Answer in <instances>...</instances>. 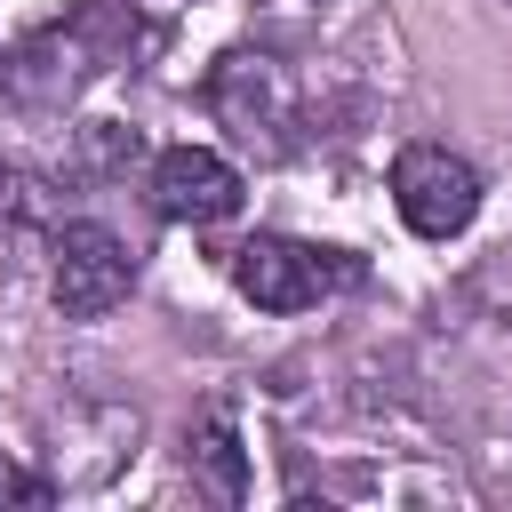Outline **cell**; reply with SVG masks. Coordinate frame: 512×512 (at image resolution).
<instances>
[{
    "label": "cell",
    "mask_w": 512,
    "mask_h": 512,
    "mask_svg": "<svg viewBox=\"0 0 512 512\" xmlns=\"http://www.w3.org/2000/svg\"><path fill=\"white\" fill-rule=\"evenodd\" d=\"M344 280H360V264H344L336 248H304L288 232H256L248 248H232V288L256 312H312Z\"/></svg>",
    "instance_id": "cell-1"
},
{
    "label": "cell",
    "mask_w": 512,
    "mask_h": 512,
    "mask_svg": "<svg viewBox=\"0 0 512 512\" xmlns=\"http://www.w3.org/2000/svg\"><path fill=\"white\" fill-rule=\"evenodd\" d=\"M392 200L408 216V232L424 240H456L472 216H480V168L448 144H408L392 160Z\"/></svg>",
    "instance_id": "cell-2"
},
{
    "label": "cell",
    "mask_w": 512,
    "mask_h": 512,
    "mask_svg": "<svg viewBox=\"0 0 512 512\" xmlns=\"http://www.w3.org/2000/svg\"><path fill=\"white\" fill-rule=\"evenodd\" d=\"M48 288H56V312H64V320H104V312L136 288V256H128L120 232H104V224H64V232H56V272H48Z\"/></svg>",
    "instance_id": "cell-3"
},
{
    "label": "cell",
    "mask_w": 512,
    "mask_h": 512,
    "mask_svg": "<svg viewBox=\"0 0 512 512\" xmlns=\"http://www.w3.org/2000/svg\"><path fill=\"white\" fill-rule=\"evenodd\" d=\"M240 192H248L240 168L224 152H208V144H168L152 160V208L168 224H224L240 208Z\"/></svg>",
    "instance_id": "cell-4"
},
{
    "label": "cell",
    "mask_w": 512,
    "mask_h": 512,
    "mask_svg": "<svg viewBox=\"0 0 512 512\" xmlns=\"http://www.w3.org/2000/svg\"><path fill=\"white\" fill-rule=\"evenodd\" d=\"M208 104L232 120V136H240V144L280 152V128H288V88H280V64H272V56L232 48V56L208 72Z\"/></svg>",
    "instance_id": "cell-5"
},
{
    "label": "cell",
    "mask_w": 512,
    "mask_h": 512,
    "mask_svg": "<svg viewBox=\"0 0 512 512\" xmlns=\"http://www.w3.org/2000/svg\"><path fill=\"white\" fill-rule=\"evenodd\" d=\"M192 464H200V480L224 496V504H240L248 496V456H240V424L224 416V408H208L200 424H192Z\"/></svg>",
    "instance_id": "cell-6"
},
{
    "label": "cell",
    "mask_w": 512,
    "mask_h": 512,
    "mask_svg": "<svg viewBox=\"0 0 512 512\" xmlns=\"http://www.w3.org/2000/svg\"><path fill=\"white\" fill-rule=\"evenodd\" d=\"M0 504H48V480H40V472H24V464H8V456H0Z\"/></svg>",
    "instance_id": "cell-7"
},
{
    "label": "cell",
    "mask_w": 512,
    "mask_h": 512,
    "mask_svg": "<svg viewBox=\"0 0 512 512\" xmlns=\"http://www.w3.org/2000/svg\"><path fill=\"white\" fill-rule=\"evenodd\" d=\"M0 192H8V160H0Z\"/></svg>",
    "instance_id": "cell-8"
}]
</instances>
